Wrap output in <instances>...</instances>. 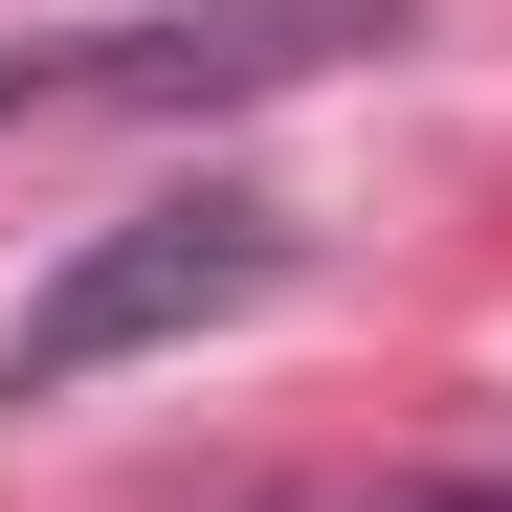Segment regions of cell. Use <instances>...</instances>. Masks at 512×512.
I'll list each match as a JSON object with an SVG mask.
<instances>
[{
  "instance_id": "cell-1",
  "label": "cell",
  "mask_w": 512,
  "mask_h": 512,
  "mask_svg": "<svg viewBox=\"0 0 512 512\" xmlns=\"http://www.w3.org/2000/svg\"><path fill=\"white\" fill-rule=\"evenodd\" d=\"M268 290H290V201H245V179L134 201V223H90L23 312H0V401H67V379H112V357H179V334L268 312Z\"/></svg>"
},
{
  "instance_id": "cell-2",
  "label": "cell",
  "mask_w": 512,
  "mask_h": 512,
  "mask_svg": "<svg viewBox=\"0 0 512 512\" xmlns=\"http://www.w3.org/2000/svg\"><path fill=\"white\" fill-rule=\"evenodd\" d=\"M401 23H423V0H179V23L45 45V112H245V90H312V67H357Z\"/></svg>"
},
{
  "instance_id": "cell-3",
  "label": "cell",
  "mask_w": 512,
  "mask_h": 512,
  "mask_svg": "<svg viewBox=\"0 0 512 512\" xmlns=\"http://www.w3.org/2000/svg\"><path fill=\"white\" fill-rule=\"evenodd\" d=\"M23 112H45V45H0V134H23Z\"/></svg>"
},
{
  "instance_id": "cell-4",
  "label": "cell",
  "mask_w": 512,
  "mask_h": 512,
  "mask_svg": "<svg viewBox=\"0 0 512 512\" xmlns=\"http://www.w3.org/2000/svg\"><path fill=\"white\" fill-rule=\"evenodd\" d=\"M401 512H512V490H401Z\"/></svg>"
}]
</instances>
